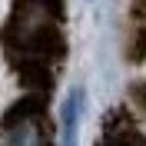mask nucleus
I'll return each mask as SVG.
<instances>
[{
	"mask_svg": "<svg viewBox=\"0 0 146 146\" xmlns=\"http://www.w3.org/2000/svg\"><path fill=\"white\" fill-rule=\"evenodd\" d=\"M3 146H50L46 126V96H27L17 106H10L0 126Z\"/></svg>",
	"mask_w": 146,
	"mask_h": 146,
	"instance_id": "obj_1",
	"label": "nucleus"
},
{
	"mask_svg": "<svg viewBox=\"0 0 146 146\" xmlns=\"http://www.w3.org/2000/svg\"><path fill=\"white\" fill-rule=\"evenodd\" d=\"M83 116H86V90L76 83L66 93L63 110H60V146H80Z\"/></svg>",
	"mask_w": 146,
	"mask_h": 146,
	"instance_id": "obj_2",
	"label": "nucleus"
},
{
	"mask_svg": "<svg viewBox=\"0 0 146 146\" xmlns=\"http://www.w3.org/2000/svg\"><path fill=\"white\" fill-rule=\"evenodd\" d=\"M103 146H139V139L133 136V133H113Z\"/></svg>",
	"mask_w": 146,
	"mask_h": 146,
	"instance_id": "obj_3",
	"label": "nucleus"
}]
</instances>
